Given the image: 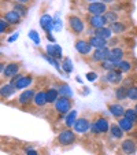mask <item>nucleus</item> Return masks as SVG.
Here are the masks:
<instances>
[{
	"label": "nucleus",
	"mask_w": 137,
	"mask_h": 155,
	"mask_svg": "<svg viewBox=\"0 0 137 155\" xmlns=\"http://www.w3.org/2000/svg\"><path fill=\"white\" fill-rule=\"evenodd\" d=\"M0 40H2V35H0Z\"/></svg>",
	"instance_id": "nucleus-48"
},
{
	"label": "nucleus",
	"mask_w": 137,
	"mask_h": 155,
	"mask_svg": "<svg viewBox=\"0 0 137 155\" xmlns=\"http://www.w3.org/2000/svg\"><path fill=\"white\" fill-rule=\"evenodd\" d=\"M118 126H119L121 129H122L125 133H128V132H132L133 130V128H134V124L132 122V121H129L128 118H125V117H122V118H119L118 120Z\"/></svg>",
	"instance_id": "nucleus-27"
},
{
	"label": "nucleus",
	"mask_w": 137,
	"mask_h": 155,
	"mask_svg": "<svg viewBox=\"0 0 137 155\" xmlns=\"http://www.w3.org/2000/svg\"><path fill=\"white\" fill-rule=\"evenodd\" d=\"M86 78H88V81L93 82L97 80V74L95 73V71H89V73H86Z\"/></svg>",
	"instance_id": "nucleus-41"
},
{
	"label": "nucleus",
	"mask_w": 137,
	"mask_h": 155,
	"mask_svg": "<svg viewBox=\"0 0 137 155\" xmlns=\"http://www.w3.org/2000/svg\"><path fill=\"white\" fill-rule=\"evenodd\" d=\"M100 68L103 69V70H106V71H110V70H114V69H117V64L115 63H113L111 61H104V62H102L100 63Z\"/></svg>",
	"instance_id": "nucleus-36"
},
{
	"label": "nucleus",
	"mask_w": 137,
	"mask_h": 155,
	"mask_svg": "<svg viewBox=\"0 0 137 155\" xmlns=\"http://www.w3.org/2000/svg\"><path fill=\"white\" fill-rule=\"evenodd\" d=\"M56 88H58L59 95H60V96H66V97H71V96H73V91H71L70 85L66 84V82H59Z\"/></svg>",
	"instance_id": "nucleus-28"
},
{
	"label": "nucleus",
	"mask_w": 137,
	"mask_h": 155,
	"mask_svg": "<svg viewBox=\"0 0 137 155\" xmlns=\"http://www.w3.org/2000/svg\"><path fill=\"white\" fill-rule=\"evenodd\" d=\"M108 133H110L111 139H114V140H121V139H123V135H125V132H123L122 129L118 126V124H115V122L110 125Z\"/></svg>",
	"instance_id": "nucleus-22"
},
{
	"label": "nucleus",
	"mask_w": 137,
	"mask_h": 155,
	"mask_svg": "<svg viewBox=\"0 0 137 155\" xmlns=\"http://www.w3.org/2000/svg\"><path fill=\"white\" fill-rule=\"evenodd\" d=\"M32 82H33V74H24V76L21 77V78L14 84V87L17 91L18 89H25V88L30 87Z\"/></svg>",
	"instance_id": "nucleus-20"
},
{
	"label": "nucleus",
	"mask_w": 137,
	"mask_h": 155,
	"mask_svg": "<svg viewBox=\"0 0 137 155\" xmlns=\"http://www.w3.org/2000/svg\"><path fill=\"white\" fill-rule=\"evenodd\" d=\"M3 19L6 21L10 26H14V25H18L22 21V17L17 11H14V10H8V11L3 12Z\"/></svg>",
	"instance_id": "nucleus-13"
},
{
	"label": "nucleus",
	"mask_w": 137,
	"mask_h": 155,
	"mask_svg": "<svg viewBox=\"0 0 137 155\" xmlns=\"http://www.w3.org/2000/svg\"><path fill=\"white\" fill-rule=\"evenodd\" d=\"M29 37L33 40V43L36 44V45H38L40 44V37H38V33L36 32V30H30L29 32Z\"/></svg>",
	"instance_id": "nucleus-40"
},
{
	"label": "nucleus",
	"mask_w": 137,
	"mask_h": 155,
	"mask_svg": "<svg viewBox=\"0 0 137 155\" xmlns=\"http://www.w3.org/2000/svg\"><path fill=\"white\" fill-rule=\"evenodd\" d=\"M115 155H117V154H115Z\"/></svg>",
	"instance_id": "nucleus-49"
},
{
	"label": "nucleus",
	"mask_w": 137,
	"mask_h": 155,
	"mask_svg": "<svg viewBox=\"0 0 137 155\" xmlns=\"http://www.w3.org/2000/svg\"><path fill=\"white\" fill-rule=\"evenodd\" d=\"M62 28H63L62 21H60V18H59V14H56L55 18H54V30H55V32H60Z\"/></svg>",
	"instance_id": "nucleus-38"
},
{
	"label": "nucleus",
	"mask_w": 137,
	"mask_h": 155,
	"mask_svg": "<svg viewBox=\"0 0 137 155\" xmlns=\"http://www.w3.org/2000/svg\"><path fill=\"white\" fill-rule=\"evenodd\" d=\"M60 69L64 71V73H71L73 71V62H71L70 58H63L62 59V66Z\"/></svg>",
	"instance_id": "nucleus-31"
},
{
	"label": "nucleus",
	"mask_w": 137,
	"mask_h": 155,
	"mask_svg": "<svg viewBox=\"0 0 137 155\" xmlns=\"http://www.w3.org/2000/svg\"><path fill=\"white\" fill-rule=\"evenodd\" d=\"M106 78H107L108 84H111V85H119L121 82H123V76L118 69H114V70L107 71Z\"/></svg>",
	"instance_id": "nucleus-11"
},
{
	"label": "nucleus",
	"mask_w": 137,
	"mask_h": 155,
	"mask_svg": "<svg viewBox=\"0 0 137 155\" xmlns=\"http://www.w3.org/2000/svg\"><path fill=\"white\" fill-rule=\"evenodd\" d=\"M77 140V136L76 133H74L73 129H63V130H60L58 133V136H56V140L55 143L58 144V146L60 147H69L71 146V144H74Z\"/></svg>",
	"instance_id": "nucleus-1"
},
{
	"label": "nucleus",
	"mask_w": 137,
	"mask_h": 155,
	"mask_svg": "<svg viewBox=\"0 0 137 155\" xmlns=\"http://www.w3.org/2000/svg\"><path fill=\"white\" fill-rule=\"evenodd\" d=\"M17 38H18V33H17V35H14V36H11V37L8 38V41H10V43H12V41L17 40Z\"/></svg>",
	"instance_id": "nucleus-45"
},
{
	"label": "nucleus",
	"mask_w": 137,
	"mask_h": 155,
	"mask_svg": "<svg viewBox=\"0 0 137 155\" xmlns=\"http://www.w3.org/2000/svg\"><path fill=\"white\" fill-rule=\"evenodd\" d=\"M88 24L92 29H100V28H104L106 24H108L107 19L104 18V15H89L88 18Z\"/></svg>",
	"instance_id": "nucleus-10"
},
{
	"label": "nucleus",
	"mask_w": 137,
	"mask_h": 155,
	"mask_svg": "<svg viewBox=\"0 0 137 155\" xmlns=\"http://www.w3.org/2000/svg\"><path fill=\"white\" fill-rule=\"evenodd\" d=\"M85 2H88V3H95V2H99V0H85Z\"/></svg>",
	"instance_id": "nucleus-46"
},
{
	"label": "nucleus",
	"mask_w": 137,
	"mask_h": 155,
	"mask_svg": "<svg viewBox=\"0 0 137 155\" xmlns=\"http://www.w3.org/2000/svg\"><path fill=\"white\" fill-rule=\"evenodd\" d=\"M11 30V28H10V25L7 24L6 21L3 19V18H0V35H3V33H7Z\"/></svg>",
	"instance_id": "nucleus-39"
},
{
	"label": "nucleus",
	"mask_w": 137,
	"mask_h": 155,
	"mask_svg": "<svg viewBox=\"0 0 137 155\" xmlns=\"http://www.w3.org/2000/svg\"><path fill=\"white\" fill-rule=\"evenodd\" d=\"M88 43H89L90 47L95 48V50H102V48H107L108 47V41L107 40L100 38V37H96V36H89Z\"/></svg>",
	"instance_id": "nucleus-18"
},
{
	"label": "nucleus",
	"mask_w": 137,
	"mask_h": 155,
	"mask_svg": "<svg viewBox=\"0 0 137 155\" xmlns=\"http://www.w3.org/2000/svg\"><path fill=\"white\" fill-rule=\"evenodd\" d=\"M6 62H3V61H2V62H0V74H2V73H3V71H4V68H6Z\"/></svg>",
	"instance_id": "nucleus-43"
},
{
	"label": "nucleus",
	"mask_w": 137,
	"mask_h": 155,
	"mask_svg": "<svg viewBox=\"0 0 137 155\" xmlns=\"http://www.w3.org/2000/svg\"><path fill=\"white\" fill-rule=\"evenodd\" d=\"M104 18L107 19L108 24H113V22H115V21H118V14L115 11H108L104 14Z\"/></svg>",
	"instance_id": "nucleus-37"
},
{
	"label": "nucleus",
	"mask_w": 137,
	"mask_h": 155,
	"mask_svg": "<svg viewBox=\"0 0 137 155\" xmlns=\"http://www.w3.org/2000/svg\"><path fill=\"white\" fill-rule=\"evenodd\" d=\"M133 108L136 110V113H137V102H136V104H134V107H133Z\"/></svg>",
	"instance_id": "nucleus-47"
},
{
	"label": "nucleus",
	"mask_w": 137,
	"mask_h": 155,
	"mask_svg": "<svg viewBox=\"0 0 137 155\" xmlns=\"http://www.w3.org/2000/svg\"><path fill=\"white\" fill-rule=\"evenodd\" d=\"M108 111L111 113V115L115 118H122L125 114V107H123L121 103H110L108 104Z\"/></svg>",
	"instance_id": "nucleus-19"
},
{
	"label": "nucleus",
	"mask_w": 137,
	"mask_h": 155,
	"mask_svg": "<svg viewBox=\"0 0 137 155\" xmlns=\"http://www.w3.org/2000/svg\"><path fill=\"white\" fill-rule=\"evenodd\" d=\"M92 122L95 124V126H96V129L99 130L100 135H103V133H108L111 124H110V121L104 117V115H97Z\"/></svg>",
	"instance_id": "nucleus-7"
},
{
	"label": "nucleus",
	"mask_w": 137,
	"mask_h": 155,
	"mask_svg": "<svg viewBox=\"0 0 137 155\" xmlns=\"http://www.w3.org/2000/svg\"><path fill=\"white\" fill-rule=\"evenodd\" d=\"M73 107V100L71 97H66V96H59V99L54 103V108L55 111L60 115H66L71 111Z\"/></svg>",
	"instance_id": "nucleus-2"
},
{
	"label": "nucleus",
	"mask_w": 137,
	"mask_h": 155,
	"mask_svg": "<svg viewBox=\"0 0 137 155\" xmlns=\"http://www.w3.org/2000/svg\"><path fill=\"white\" fill-rule=\"evenodd\" d=\"M86 11L90 15H104L107 12V4L103 2H95V3H89L86 6Z\"/></svg>",
	"instance_id": "nucleus-5"
},
{
	"label": "nucleus",
	"mask_w": 137,
	"mask_h": 155,
	"mask_svg": "<svg viewBox=\"0 0 137 155\" xmlns=\"http://www.w3.org/2000/svg\"><path fill=\"white\" fill-rule=\"evenodd\" d=\"M128 99L133 100V102H137V85H130L128 88Z\"/></svg>",
	"instance_id": "nucleus-35"
},
{
	"label": "nucleus",
	"mask_w": 137,
	"mask_h": 155,
	"mask_svg": "<svg viewBox=\"0 0 137 155\" xmlns=\"http://www.w3.org/2000/svg\"><path fill=\"white\" fill-rule=\"evenodd\" d=\"M121 147V151L126 155H133L137 152V143L134 139L132 137H128V139H123L119 144Z\"/></svg>",
	"instance_id": "nucleus-4"
},
{
	"label": "nucleus",
	"mask_w": 137,
	"mask_h": 155,
	"mask_svg": "<svg viewBox=\"0 0 137 155\" xmlns=\"http://www.w3.org/2000/svg\"><path fill=\"white\" fill-rule=\"evenodd\" d=\"M117 69L121 73H130L132 69H133V63H132L130 61H128V59H123V61H121L119 63H118Z\"/></svg>",
	"instance_id": "nucleus-30"
},
{
	"label": "nucleus",
	"mask_w": 137,
	"mask_h": 155,
	"mask_svg": "<svg viewBox=\"0 0 137 155\" xmlns=\"http://www.w3.org/2000/svg\"><path fill=\"white\" fill-rule=\"evenodd\" d=\"M26 155H38V152L29 147V148H26Z\"/></svg>",
	"instance_id": "nucleus-42"
},
{
	"label": "nucleus",
	"mask_w": 137,
	"mask_h": 155,
	"mask_svg": "<svg viewBox=\"0 0 137 155\" xmlns=\"http://www.w3.org/2000/svg\"><path fill=\"white\" fill-rule=\"evenodd\" d=\"M93 36L96 37H100V38H104V40L110 41L113 38L114 33L111 32V29L108 26H104V28H100V29H95L93 30Z\"/></svg>",
	"instance_id": "nucleus-21"
},
{
	"label": "nucleus",
	"mask_w": 137,
	"mask_h": 155,
	"mask_svg": "<svg viewBox=\"0 0 137 155\" xmlns=\"http://www.w3.org/2000/svg\"><path fill=\"white\" fill-rule=\"evenodd\" d=\"M77 121V110H71L69 114H66V117H64V126H66L67 129H71V126H74V124H76Z\"/></svg>",
	"instance_id": "nucleus-29"
},
{
	"label": "nucleus",
	"mask_w": 137,
	"mask_h": 155,
	"mask_svg": "<svg viewBox=\"0 0 137 155\" xmlns=\"http://www.w3.org/2000/svg\"><path fill=\"white\" fill-rule=\"evenodd\" d=\"M108 28L111 29V32H113L114 35H121V33L126 32V29H128L126 24H123V22H121V21H115V22L110 24Z\"/></svg>",
	"instance_id": "nucleus-26"
},
{
	"label": "nucleus",
	"mask_w": 137,
	"mask_h": 155,
	"mask_svg": "<svg viewBox=\"0 0 137 155\" xmlns=\"http://www.w3.org/2000/svg\"><path fill=\"white\" fill-rule=\"evenodd\" d=\"M74 130L77 132V133H81V135H84V133H86L88 130H89L90 128V121L88 120L86 117H81V118H77L76 124H74Z\"/></svg>",
	"instance_id": "nucleus-12"
},
{
	"label": "nucleus",
	"mask_w": 137,
	"mask_h": 155,
	"mask_svg": "<svg viewBox=\"0 0 137 155\" xmlns=\"http://www.w3.org/2000/svg\"><path fill=\"white\" fill-rule=\"evenodd\" d=\"M45 52H47L48 55L51 56V58L56 59V61H59V59H63L62 48H60V45H58V44H48L47 47H45Z\"/></svg>",
	"instance_id": "nucleus-17"
},
{
	"label": "nucleus",
	"mask_w": 137,
	"mask_h": 155,
	"mask_svg": "<svg viewBox=\"0 0 137 155\" xmlns=\"http://www.w3.org/2000/svg\"><path fill=\"white\" fill-rule=\"evenodd\" d=\"M21 70V63L19 62H10L6 64L3 71V77L4 78H12L14 76H17Z\"/></svg>",
	"instance_id": "nucleus-9"
},
{
	"label": "nucleus",
	"mask_w": 137,
	"mask_h": 155,
	"mask_svg": "<svg viewBox=\"0 0 137 155\" xmlns=\"http://www.w3.org/2000/svg\"><path fill=\"white\" fill-rule=\"evenodd\" d=\"M45 96H47V103L48 104H54V103L56 102V100L59 99V91L56 87H51L48 88L47 91H45Z\"/></svg>",
	"instance_id": "nucleus-24"
},
{
	"label": "nucleus",
	"mask_w": 137,
	"mask_h": 155,
	"mask_svg": "<svg viewBox=\"0 0 137 155\" xmlns=\"http://www.w3.org/2000/svg\"><path fill=\"white\" fill-rule=\"evenodd\" d=\"M34 95H36V91L33 89V88H29V89L24 91L19 96H18V104H19L21 107H26V106H29L30 103L33 102Z\"/></svg>",
	"instance_id": "nucleus-6"
},
{
	"label": "nucleus",
	"mask_w": 137,
	"mask_h": 155,
	"mask_svg": "<svg viewBox=\"0 0 137 155\" xmlns=\"http://www.w3.org/2000/svg\"><path fill=\"white\" fill-rule=\"evenodd\" d=\"M12 10H14V11H17L22 18L26 17V15H28V7L25 6V4L14 3V4H12Z\"/></svg>",
	"instance_id": "nucleus-33"
},
{
	"label": "nucleus",
	"mask_w": 137,
	"mask_h": 155,
	"mask_svg": "<svg viewBox=\"0 0 137 155\" xmlns=\"http://www.w3.org/2000/svg\"><path fill=\"white\" fill-rule=\"evenodd\" d=\"M14 2H17V3H21V4H28L29 2H32V0H14Z\"/></svg>",
	"instance_id": "nucleus-44"
},
{
	"label": "nucleus",
	"mask_w": 137,
	"mask_h": 155,
	"mask_svg": "<svg viewBox=\"0 0 137 155\" xmlns=\"http://www.w3.org/2000/svg\"><path fill=\"white\" fill-rule=\"evenodd\" d=\"M115 97H117L118 100H125L126 97H128V88L123 87V85L118 87L117 89H115Z\"/></svg>",
	"instance_id": "nucleus-32"
},
{
	"label": "nucleus",
	"mask_w": 137,
	"mask_h": 155,
	"mask_svg": "<svg viewBox=\"0 0 137 155\" xmlns=\"http://www.w3.org/2000/svg\"><path fill=\"white\" fill-rule=\"evenodd\" d=\"M123 117L128 118L129 121H132L134 125H137V113H136V110H134V108H126Z\"/></svg>",
	"instance_id": "nucleus-34"
},
{
	"label": "nucleus",
	"mask_w": 137,
	"mask_h": 155,
	"mask_svg": "<svg viewBox=\"0 0 137 155\" xmlns=\"http://www.w3.org/2000/svg\"><path fill=\"white\" fill-rule=\"evenodd\" d=\"M74 47H76V51L80 55H89L90 51H92L90 44L88 43V40H84V38H78L74 44Z\"/></svg>",
	"instance_id": "nucleus-16"
},
{
	"label": "nucleus",
	"mask_w": 137,
	"mask_h": 155,
	"mask_svg": "<svg viewBox=\"0 0 137 155\" xmlns=\"http://www.w3.org/2000/svg\"><path fill=\"white\" fill-rule=\"evenodd\" d=\"M17 92V89H15L14 85H11L8 82V84H4L0 87V97L2 99H7V97L12 96V95Z\"/></svg>",
	"instance_id": "nucleus-23"
},
{
	"label": "nucleus",
	"mask_w": 137,
	"mask_h": 155,
	"mask_svg": "<svg viewBox=\"0 0 137 155\" xmlns=\"http://www.w3.org/2000/svg\"><path fill=\"white\" fill-rule=\"evenodd\" d=\"M67 22H69V28L73 33H76L77 36L81 35L85 30V22L82 18L77 17V15H69L67 17Z\"/></svg>",
	"instance_id": "nucleus-3"
},
{
	"label": "nucleus",
	"mask_w": 137,
	"mask_h": 155,
	"mask_svg": "<svg viewBox=\"0 0 137 155\" xmlns=\"http://www.w3.org/2000/svg\"><path fill=\"white\" fill-rule=\"evenodd\" d=\"M33 104L36 107H44L47 103V96H45V91H38L36 92L34 97H33Z\"/></svg>",
	"instance_id": "nucleus-25"
},
{
	"label": "nucleus",
	"mask_w": 137,
	"mask_h": 155,
	"mask_svg": "<svg viewBox=\"0 0 137 155\" xmlns=\"http://www.w3.org/2000/svg\"><path fill=\"white\" fill-rule=\"evenodd\" d=\"M125 59V50L121 47H114L110 50V58H108V61H111L113 63H115L118 66V63H119L121 61H123Z\"/></svg>",
	"instance_id": "nucleus-15"
},
{
	"label": "nucleus",
	"mask_w": 137,
	"mask_h": 155,
	"mask_svg": "<svg viewBox=\"0 0 137 155\" xmlns=\"http://www.w3.org/2000/svg\"><path fill=\"white\" fill-rule=\"evenodd\" d=\"M40 26H41V29H43L44 32L47 33V35H51V32H52V29H54V18L51 17L50 14L41 15Z\"/></svg>",
	"instance_id": "nucleus-14"
},
{
	"label": "nucleus",
	"mask_w": 137,
	"mask_h": 155,
	"mask_svg": "<svg viewBox=\"0 0 137 155\" xmlns=\"http://www.w3.org/2000/svg\"><path fill=\"white\" fill-rule=\"evenodd\" d=\"M110 58V48H102V50H95L93 54L90 55V61L95 63H102Z\"/></svg>",
	"instance_id": "nucleus-8"
}]
</instances>
